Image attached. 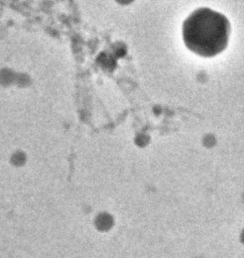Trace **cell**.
<instances>
[{
    "instance_id": "cell-1",
    "label": "cell",
    "mask_w": 244,
    "mask_h": 258,
    "mask_svg": "<svg viewBox=\"0 0 244 258\" xmlns=\"http://www.w3.org/2000/svg\"><path fill=\"white\" fill-rule=\"evenodd\" d=\"M230 33L228 19L209 8L194 11L184 22L182 37L193 52L211 57L223 51Z\"/></svg>"
}]
</instances>
